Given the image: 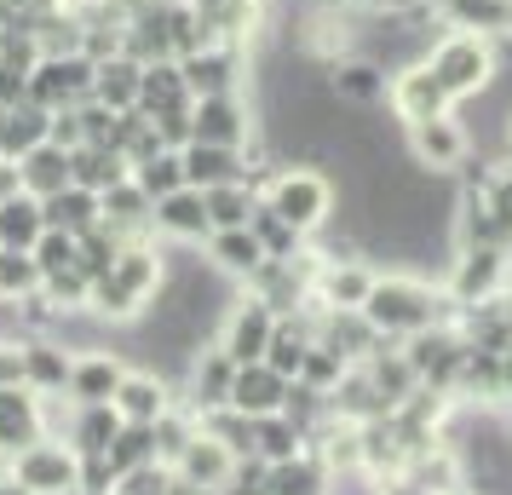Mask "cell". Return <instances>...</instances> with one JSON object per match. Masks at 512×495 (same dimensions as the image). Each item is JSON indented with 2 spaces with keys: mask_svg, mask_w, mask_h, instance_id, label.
Instances as JSON below:
<instances>
[{
  "mask_svg": "<svg viewBox=\"0 0 512 495\" xmlns=\"http://www.w3.org/2000/svg\"><path fill=\"white\" fill-rule=\"evenodd\" d=\"M472 196H484V208H489V219H495L501 242H512V173L489 179V185H484V190H472Z\"/></svg>",
  "mask_w": 512,
  "mask_h": 495,
  "instance_id": "60d3db41",
  "label": "cell"
},
{
  "mask_svg": "<svg viewBox=\"0 0 512 495\" xmlns=\"http://www.w3.org/2000/svg\"><path fill=\"white\" fill-rule=\"evenodd\" d=\"M288 386H294V380H282L271 363H242L236 380H231V409L236 415H248V421L277 415L282 403H288Z\"/></svg>",
  "mask_w": 512,
  "mask_h": 495,
  "instance_id": "30bf717a",
  "label": "cell"
},
{
  "mask_svg": "<svg viewBox=\"0 0 512 495\" xmlns=\"http://www.w3.org/2000/svg\"><path fill=\"white\" fill-rule=\"evenodd\" d=\"M397 110H403V121L415 127V121L443 116V110H449V93L438 87V75H432L426 64H420V70H409L403 81H397Z\"/></svg>",
  "mask_w": 512,
  "mask_h": 495,
  "instance_id": "83f0119b",
  "label": "cell"
},
{
  "mask_svg": "<svg viewBox=\"0 0 512 495\" xmlns=\"http://www.w3.org/2000/svg\"><path fill=\"white\" fill-rule=\"evenodd\" d=\"M265 208L282 213L294 231H317L328 219V208H334V190H328L323 173H305V167H294V173H277L271 179V190H265Z\"/></svg>",
  "mask_w": 512,
  "mask_h": 495,
  "instance_id": "277c9868",
  "label": "cell"
},
{
  "mask_svg": "<svg viewBox=\"0 0 512 495\" xmlns=\"http://www.w3.org/2000/svg\"><path fill=\"white\" fill-rule=\"evenodd\" d=\"M363 317L374 323L380 340H409V334L438 323V294L426 283H415V277H374L369 300H363Z\"/></svg>",
  "mask_w": 512,
  "mask_h": 495,
  "instance_id": "7a4b0ae2",
  "label": "cell"
},
{
  "mask_svg": "<svg viewBox=\"0 0 512 495\" xmlns=\"http://www.w3.org/2000/svg\"><path fill=\"white\" fill-rule=\"evenodd\" d=\"M202 202H208V225L213 231H231V225H248V213H254V190H242V179H231V185L202 190Z\"/></svg>",
  "mask_w": 512,
  "mask_h": 495,
  "instance_id": "836d02e7",
  "label": "cell"
},
{
  "mask_svg": "<svg viewBox=\"0 0 512 495\" xmlns=\"http://www.w3.org/2000/svg\"><path fill=\"white\" fill-rule=\"evenodd\" d=\"M0 478H12V455L6 449H0Z\"/></svg>",
  "mask_w": 512,
  "mask_h": 495,
  "instance_id": "bcb514c9",
  "label": "cell"
},
{
  "mask_svg": "<svg viewBox=\"0 0 512 495\" xmlns=\"http://www.w3.org/2000/svg\"><path fill=\"white\" fill-rule=\"evenodd\" d=\"M98 202H104V225H110L121 242H127L133 231H144V225H150V208H156V202H150L139 185H133V173H127L121 185H110Z\"/></svg>",
  "mask_w": 512,
  "mask_h": 495,
  "instance_id": "d4e9b609",
  "label": "cell"
},
{
  "mask_svg": "<svg viewBox=\"0 0 512 495\" xmlns=\"http://www.w3.org/2000/svg\"><path fill=\"white\" fill-rule=\"evenodd\" d=\"M185 93H202V98H213V93H225V81H231V64H225V52H208V58H185Z\"/></svg>",
  "mask_w": 512,
  "mask_h": 495,
  "instance_id": "74e56055",
  "label": "cell"
},
{
  "mask_svg": "<svg viewBox=\"0 0 512 495\" xmlns=\"http://www.w3.org/2000/svg\"><path fill=\"white\" fill-rule=\"evenodd\" d=\"M150 225L167 231V236H179V242H202V236L213 231V225H208V202H202V190H196V185L167 190L162 202L150 208Z\"/></svg>",
  "mask_w": 512,
  "mask_h": 495,
  "instance_id": "8fae6325",
  "label": "cell"
},
{
  "mask_svg": "<svg viewBox=\"0 0 512 495\" xmlns=\"http://www.w3.org/2000/svg\"><path fill=\"white\" fill-rule=\"evenodd\" d=\"M340 93L357 98V104H369V98L386 93V81H380V70H369V64H351V70H340Z\"/></svg>",
  "mask_w": 512,
  "mask_h": 495,
  "instance_id": "b9f144b4",
  "label": "cell"
},
{
  "mask_svg": "<svg viewBox=\"0 0 512 495\" xmlns=\"http://www.w3.org/2000/svg\"><path fill=\"white\" fill-rule=\"evenodd\" d=\"M380 472L369 467V461H357V467H334L323 478V495H380Z\"/></svg>",
  "mask_w": 512,
  "mask_h": 495,
  "instance_id": "ab89813d",
  "label": "cell"
},
{
  "mask_svg": "<svg viewBox=\"0 0 512 495\" xmlns=\"http://www.w3.org/2000/svg\"><path fill=\"white\" fill-rule=\"evenodd\" d=\"M18 185H24L29 196H41V202L58 196L64 185H75V179H70V150H58L52 139L35 144L29 156H18Z\"/></svg>",
  "mask_w": 512,
  "mask_h": 495,
  "instance_id": "9a60e30c",
  "label": "cell"
},
{
  "mask_svg": "<svg viewBox=\"0 0 512 495\" xmlns=\"http://www.w3.org/2000/svg\"><path fill=\"white\" fill-rule=\"evenodd\" d=\"M116 432H121L116 403H75V421H70V432H64V444L87 461V455H104Z\"/></svg>",
  "mask_w": 512,
  "mask_h": 495,
  "instance_id": "e0dca14e",
  "label": "cell"
},
{
  "mask_svg": "<svg viewBox=\"0 0 512 495\" xmlns=\"http://www.w3.org/2000/svg\"><path fill=\"white\" fill-rule=\"evenodd\" d=\"M12 478L29 495H81V455L64 438H41L12 455Z\"/></svg>",
  "mask_w": 512,
  "mask_h": 495,
  "instance_id": "3957f363",
  "label": "cell"
},
{
  "mask_svg": "<svg viewBox=\"0 0 512 495\" xmlns=\"http://www.w3.org/2000/svg\"><path fill=\"white\" fill-rule=\"evenodd\" d=\"M139 64H127V58H121V64H98L93 70V93H98V104H104V110H139Z\"/></svg>",
  "mask_w": 512,
  "mask_h": 495,
  "instance_id": "f546056e",
  "label": "cell"
},
{
  "mask_svg": "<svg viewBox=\"0 0 512 495\" xmlns=\"http://www.w3.org/2000/svg\"><path fill=\"white\" fill-rule=\"evenodd\" d=\"M47 127H52V110L29 104V98L0 110V156H29L35 144H47Z\"/></svg>",
  "mask_w": 512,
  "mask_h": 495,
  "instance_id": "44dd1931",
  "label": "cell"
},
{
  "mask_svg": "<svg viewBox=\"0 0 512 495\" xmlns=\"http://www.w3.org/2000/svg\"><path fill=\"white\" fill-rule=\"evenodd\" d=\"M29 254H35V265H41V277H58V271H70V265H75V236L58 231V225H47L41 242H35Z\"/></svg>",
  "mask_w": 512,
  "mask_h": 495,
  "instance_id": "f35d334b",
  "label": "cell"
},
{
  "mask_svg": "<svg viewBox=\"0 0 512 495\" xmlns=\"http://www.w3.org/2000/svg\"><path fill=\"white\" fill-rule=\"evenodd\" d=\"M374 288V271L369 265H328L323 277H317V294H323V311H363V300H369Z\"/></svg>",
  "mask_w": 512,
  "mask_h": 495,
  "instance_id": "603a6c76",
  "label": "cell"
},
{
  "mask_svg": "<svg viewBox=\"0 0 512 495\" xmlns=\"http://www.w3.org/2000/svg\"><path fill=\"white\" fill-rule=\"evenodd\" d=\"M0 495H29V490L18 484V478H0Z\"/></svg>",
  "mask_w": 512,
  "mask_h": 495,
  "instance_id": "f6af8a7d",
  "label": "cell"
},
{
  "mask_svg": "<svg viewBox=\"0 0 512 495\" xmlns=\"http://www.w3.org/2000/svg\"><path fill=\"white\" fill-rule=\"evenodd\" d=\"M351 363L340 352H328L323 340H311V346H305V363H300V386H311V392H334V386H340V375H346Z\"/></svg>",
  "mask_w": 512,
  "mask_h": 495,
  "instance_id": "d590c367",
  "label": "cell"
},
{
  "mask_svg": "<svg viewBox=\"0 0 512 495\" xmlns=\"http://www.w3.org/2000/svg\"><path fill=\"white\" fill-rule=\"evenodd\" d=\"M231 380H236V363L219 346L213 352L196 357V369H190V415H208V409H225L231 403Z\"/></svg>",
  "mask_w": 512,
  "mask_h": 495,
  "instance_id": "4fadbf2b",
  "label": "cell"
},
{
  "mask_svg": "<svg viewBox=\"0 0 512 495\" xmlns=\"http://www.w3.org/2000/svg\"><path fill=\"white\" fill-rule=\"evenodd\" d=\"M369 6H409V0H369Z\"/></svg>",
  "mask_w": 512,
  "mask_h": 495,
  "instance_id": "7dc6e473",
  "label": "cell"
},
{
  "mask_svg": "<svg viewBox=\"0 0 512 495\" xmlns=\"http://www.w3.org/2000/svg\"><path fill=\"white\" fill-rule=\"evenodd\" d=\"M41 265L29 248H0V300H29V294H41Z\"/></svg>",
  "mask_w": 512,
  "mask_h": 495,
  "instance_id": "d6a6232c",
  "label": "cell"
},
{
  "mask_svg": "<svg viewBox=\"0 0 512 495\" xmlns=\"http://www.w3.org/2000/svg\"><path fill=\"white\" fill-rule=\"evenodd\" d=\"M156 288H162V260H156V248L121 242V254L93 277V300H87V306H93L98 317H110V323H127V317H139V311L156 300Z\"/></svg>",
  "mask_w": 512,
  "mask_h": 495,
  "instance_id": "6da1fadb",
  "label": "cell"
},
{
  "mask_svg": "<svg viewBox=\"0 0 512 495\" xmlns=\"http://www.w3.org/2000/svg\"><path fill=\"white\" fill-rule=\"evenodd\" d=\"M110 495H116V490H110Z\"/></svg>",
  "mask_w": 512,
  "mask_h": 495,
  "instance_id": "681fc988",
  "label": "cell"
},
{
  "mask_svg": "<svg viewBox=\"0 0 512 495\" xmlns=\"http://www.w3.org/2000/svg\"><path fill=\"white\" fill-rule=\"evenodd\" d=\"M248 231L259 236L265 260H294V254H300V236H305V231H294L282 213L265 208V202H254V213H248Z\"/></svg>",
  "mask_w": 512,
  "mask_h": 495,
  "instance_id": "1f68e13d",
  "label": "cell"
},
{
  "mask_svg": "<svg viewBox=\"0 0 512 495\" xmlns=\"http://www.w3.org/2000/svg\"><path fill=\"white\" fill-rule=\"evenodd\" d=\"M426 70L438 75V87L449 98H466V93H478V87L489 81L495 58H489L484 35H455V41H443V47L432 52V64H426Z\"/></svg>",
  "mask_w": 512,
  "mask_h": 495,
  "instance_id": "8992f818",
  "label": "cell"
},
{
  "mask_svg": "<svg viewBox=\"0 0 512 495\" xmlns=\"http://www.w3.org/2000/svg\"><path fill=\"white\" fill-rule=\"evenodd\" d=\"M47 231V213H41V196L29 190H12L0 202V248H35Z\"/></svg>",
  "mask_w": 512,
  "mask_h": 495,
  "instance_id": "7402d4cb",
  "label": "cell"
},
{
  "mask_svg": "<svg viewBox=\"0 0 512 495\" xmlns=\"http://www.w3.org/2000/svg\"><path fill=\"white\" fill-rule=\"evenodd\" d=\"M110 403H116V415H121L127 426H156V421L167 415V409H173L167 386H162L156 375H144V369H127Z\"/></svg>",
  "mask_w": 512,
  "mask_h": 495,
  "instance_id": "7c38bea8",
  "label": "cell"
},
{
  "mask_svg": "<svg viewBox=\"0 0 512 495\" xmlns=\"http://www.w3.org/2000/svg\"><path fill=\"white\" fill-rule=\"evenodd\" d=\"M426 6H449V0H426Z\"/></svg>",
  "mask_w": 512,
  "mask_h": 495,
  "instance_id": "c3c4849f",
  "label": "cell"
},
{
  "mask_svg": "<svg viewBox=\"0 0 512 495\" xmlns=\"http://www.w3.org/2000/svg\"><path fill=\"white\" fill-rule=\"evenodd\" d=\"M208 254L219 271H231V277H254L259 265H265V248H259V236L248 225H231V231H208Z\"/></svg>",
  "mask_w": 512,
  "mask_h": 495,
  "instance_id": "cb8c5ba5",
  "label": "cell"
},
{
  "mask_svg": "<svg viewBox=\"0 0 512 495\" xmlns=\"http://www.w3.org/2000/svg\"><path fill=\"white\" fill-rule=\"evenodd\" d=\"M305 449H311V444H305V432L288 421L282 409L254 421V455H259V461H271V467H277V461H294V455H305Z\"/></svg>",
  "mask_w": 512,
  "mask_h": 495,
  "instance_id": "f1b7e54d",
  "label": "cell"
},
{
  "mask_svg": "<svg viewBox=\"0 0 512 495\" xmlns=\"http://www.w3.org/2000/svg\"><path fill=\"white\" fill-rule=\"evenodd\" d=\"M190 139L196 144H231L236 150V139H242V110H236L225 93L202 98V104L190 110Z\"/></svg>",
  "mask_w": 512,
  "mask_h": 495,
  "instance_id": "484cf974",
  "label": "cell"
},
{
  "mask_svg": "<svg viewBox=\"0 0 512 495\" xmlns=\"http://www.w3.org/2000/svg\"><path fill=\"white\" fill-rule=\"evenodd\" d=\"M121 375H127V369H121L110 352H87V357L70 363V386H64V392H70V403H110Z\"/></svg>",
  "mask_w": 512,
  "mask_h": 495,
  "instance_id": "5bb4252c",
  "label": "cell"
},
{
  "mask_svg": "<svg viewBox=\"0 0 512 495\" xmlns=\"http://www.w3.org/2000/svg\"><path fill=\"white\" fill-rule=\"evenodd\" d=\"M449 18L461 29H507L512 0H449Z\"/></svg>",
  "mask_w": 512,
  "mask_h": 495,
  "instance_id": "8d00e7d4",
  "label": "cell"
},
{
  "mask_svg": "<svg viewBox=\"0 0 512 495\" xmlns=\"http://www.w3.org/2000/svg\"><path fill=\"white\" fill-rule=\"evenodd\" d=\"M29 93V75L12 70V64H0V110H12V104H24Z\"/></svg>",
  "mask_w": 512,
  "mask_h": 495,
  "instance_id": "7bdbcfd3",
  "label": "cell"
},
{
  "mask_svg": "<svg viewBox=\"0 0 512 495\" xmlns=\"http://www.w3.org/2000/svg\"><path fill=\"white\" fill-rule=\"evenodd\" d=\"M323 478H328V467L305 449V455H294V461H277V467H271L265 495H323Z\"/></svg>",
  "mask_w": 512,
  "mask_h": 495,
  "instance_id": "4dcf8cb0",
  "label": "cell"
},
{
  "mask_svg": "<svg viewBox=\"0 0 512 495\" xmlns=\"http://www.w3.org/2000/svg\"><path fill=\"white\" fill-rule=\"evenodd\" d=\"M41 213H47V225H58V231L81 236L87 225H98V219H104V202H98V190L64 185L58 196H47V202H41Z\"/></svg>",
  "mask_w": 512,
  "mask_h": 495,
  "instance_id": "4316f807",
  "label": "cell"
},
{
  "mask_svg": "<svg viewBox=\"0 0 512 495\" xmlns=\"http://www.w3.org/2000/svg\"><path fill=\"white\" fill-rule=\"evenodd\" d=\"M133 185H139L150 202H162L167 190H179L185 185V162H179V150H156L150 162H139L133 167Z\"/></svg>",
  "mask_w": 512,
  "mask_h": 495,
  "instance_id": "e575fe53",
  "label": "cell"
},
{
  "mask_svg": "<svg viewBox=\"0 0 512 495\" xmlns=\"http://www.w3.org/2000/svg\"><path fill=\"white\" fill-rule=\"evenodd\" d=\"M236 449H225L213 432H202V421H196V438L185 444V455L173 461V472H179V484H190V490H202V495H225V484H231V472H236Z\"/></svg>",
  "mask_w": 512,
  "mask_h": 495,
  "instance_id": "52a82bcc",
  "label": "cell"
},
{
  "mask_svg": "<svg viewBox=\"0 0 512 495\" xmlns=\"http://www.w3.org/2000/svg\"><path fill=\"white\" fill-rule=\"evenodd\" d=\"M179 162H185V185H196V190H213V185L242 179L231 144H196V139H190L185 150H179Z\"/></svg>",
  "mask_w": 512,
  "mask_h": 495,
  "instance_id": "d6986e66",
  "label": "cell"
},
{
  "mask_svg": "<svg viewBox=\"0 0 512 495\" xmlns=\"http://www.w3.org/2000/svg\"><path fill=\"white\" fill-rule=\"evenodd\" d=\"M380 495H426V490H420L409 472H397V478H386V484H380Z\"/></svg>",
  "mask_w": 512,
  "mask_h": 495,
  "instance_id": "ee69618b",
  "label": "cell"
},
{
  "mask_svg": "<svg viewBox=\"0 0 512 495\" xmlns=\"http://www.w3.org/2000/svg\"><path fill=\"white\" fill-rule=\"evenodd\" d=\"M409 144H415V156H420V167H455L466 156V133L455 127L449 116H432V121H415L409 127Z\"/></svg>",
  "mask_w": 512,
  "mask_h": 495,
  "instance_id": "ac0fdd59",
  "label": "cell"
},
{
  "mask_svg": "<svg viewBox=\"0 0 512 495\" xmlns=\"http://www.w3.org/2000/svg\"><path fill=\"white\" fill-rule=\"evenodd\" d=\"M501 288H507V248L478 242V248H466L461 260H455V277H449V300L455 306L478 311L489 300H501Z\"/></svg>",
  "mask_w": 512,
  "mask_h": 495,
  "instance_id": "5b68a950",
  "label": "cell"
},
{
  "mask_svg": "<svg viewBox=\"0 0 512 495\" xmlns=\"http://www.w3.org/2000/svg\"><path fill=\"white\" fill-rule=\"evenodd\" d=\"M70 363L75 357L64 346H52V340H24V386L29 392H41V398H64V386H70Z\"/></svg>",
  "mask_w": 512,
  "mask_h": 495,
  "instance_id": "2e32d148",
  "label": "cell"
},
{
  "mask_svg": "<svg viewBox=\"0 0 512 495\" xmlns=\"http://www.w3.org/2000/svg\"><path fill=\"white\" fill-rule=\"evenodd\" d=\"M271 334H277V311L265 306V300H242V306L231 311V323H225V340H219V352L231 357L236 369L242 363H259L265 357V346H271Z\"/></svg>",
  "mask_w": 512,
  "mask_h": 495,
  "instance_id": "ba28073f",
  "label": "cell"
},
{
  "mask_svg": "<svg viewBox=\"0 0 512 495\" xmlns=\"http://www.w3.org/2000/svg\"><path fill=\"white\" fill-rule=\"evenodd\" d=\"M363 375L374 380V392H380V403H386V409H403V403L420 392V375L409 369V357H403V352H374V357H363Z\"/></svg>",
  "mask_w": 512,
  "mask_h": 495,
  "instance_id": "ffe728a7",
  "label": "cell"
},
{
  "mask_svg": "<svg viewBox=\"0 0 512 495\" xmlns=\"http://www.w3.org/2000/svg\"><path fill=\"white\" fill-rule=\"evenodd\" d=\"M41 438H47L41 392H29V386H0V449L18 455V449L41 444Z\"/></svg>",
  "mask_w": 512,
  "mask_h": 495,
  "instance_id": "9c48e42d",
  "label": "cell"
}]
</instances>
